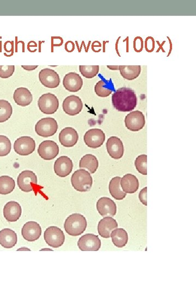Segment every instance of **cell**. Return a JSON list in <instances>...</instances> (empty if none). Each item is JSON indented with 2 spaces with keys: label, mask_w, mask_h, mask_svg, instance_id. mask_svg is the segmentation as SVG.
I'll list each match as a JSON object with an SVG mask.
<instances>
[{
  "label": "cell",
  "mask_w": 196,
  "mask_h": 294,
  "mask_svg": "<svg viewBox=\"0 0 196 294\" xmlns=\"http://www.w3.org/2000/svg\"><path fill=\"white\" fill-rule=\"evenodd\" d=\"M121 178L116 177L113 178L109 183V189L111 195L115 199L120 200L124 199L126 193L121 189L120 186Z\"/></svg>",
  "instance_id": "obj_28"
},
{
  "label": "cell",
  "mask_w": 196,
  "mask_h": 294,
  "mask_svg": "<svg viewBox=\"0 0 196 294\" xmlns=\"http://www.w3.org/2000/svg\"><path fill=\"white\" fill-rule=\"evenodd\" d=\"M22 67L26 70L32 71L35 70L38 67V65H22Z\"/></svg>",
  "instance_id": "obj_40"
},
{
  "label": "cell",
  "mask_w": 196,
  "mask_h": 294,
  "mask_svg": "<svg viewBox=\"0 0 196 294\" xmlns=\"http://www.w3.org/2000/svg\"><path fill=\"white\" fill-rule=\"evenodd\" d=\"M10 139L4 135H0V157H5L9 155L11 151Z\"/></svg>",
  "instance_id": "obj_35"
},
{
  "label": "cell",
  "mask_w": 196,
  "mask_h": 294,
  "mask_svg": "<svg viewBox=\"0 0 196 294\" xmlns=\"http://www.w3.org/2000/svg\"><path fill=\"white\" fill-rule=\"evenodd\" d=\"M58 128L56 120L53 118H44L37 123L35 131L40 136L48 137L55 134Z\"/></svg>",
  "instance_id": "obj_4"
},
{
  "label": "cell",
  "mask_w": 196,
  "mask_h": 294,
  "mask_svg": "<svg viewBox=\"0 0 196 294\" xmlns=\"http://www.w3.org/2000/svg\"><path fill=\"white\" fill-rule=\"evenodd\" d=\"M118 223L116 219L111 217H105L101 219L98 225L99 235L105 239L110 238L112 232L118 228Z\"/></svg>",
  "instance_id": "obj_21"
},
{
  "label": "cell",
  "mask_w": 196,
  "mask_h": 294,
  "mask_svg": "<svg viewBox=\"0 0 196 294\" xmlns=\"http://www.w3.org/2000/svg\"><path fill=\"white\" fill-rule=\"evenodd\" d=\"M135 165L137 171L142 175L146 176L147 175V156L146 155H141L135 160Z\"/></svg>",
  "instance_id": "obj_34"
},
{
  "label": "cell",
  "mask_w": 196,
  "mask_h": 294,
  "mask_svg": "<svg viewBox=\"0 0 196 294\" xmlns=\"http://www.w3.org/2000/svg\"><path fill=\"white\" fill-rule=\"evenodd\" d=\"M106 149L108 154L113 159L118 160L124 155V145L121 139L116 136H111L106 142Z\"/></svg>",
  "instance_id": "obj_17"
},
{
  "label": "cell",
  "mask_w": 196,
  "mask_h": 294,
  "mask_svg": "<svg viewBox=\"0 0 196 294\" xmlns=\"http://www.w3.org/2000/svg\"><path fill=\"white\" fill-rule=\"evenodd\" d=\"M97 209L103 217H113L116 214V204L110 198L101 197L97 202Z\"/></svg>",
  "instance_id": "obj_15"
},
{
  "label": "cell",
  "mask_w": 196,
  "mask_h": 294,
  "mask_svg": "<svg viewBox=\"0 0 196 294\" xmlns=\"http://www.w3.org/2000/svg\"><path fill=\"white\" fill-rule=\"evenodd\" d=\"M59 151V146L57 143L51 140L42 142L38 149L39 156L45 160L55 159L58 155Z\"/></svg>",
  "instance_id": "obj_12"
},
{
  "label": "cell",
  "mask_w": 196,
  "mask_h": 294,
  "mask_svg": "<svg viewBox=\"0 0 196 294\" xmlns=\"http://www.w3.org/2000/svg\"><path fill=\"white\" fill-rule=\"evenodd\" d=\"M134 47L135 51L141 52L144 48V41L141 37H138L134 39Z\"/></svg>",
  "instance_id": "obj_37"
},
{
  "label": "cell",
  "mask_w": 196,
  "mask_h": 294,
  "mask_svg": "<svg viewBox=\"0 0 196 294\" xmlns=\"http://www.w3.org/2000/svg\"><path fill=\"white\" fill-rule=\"evenodd\" d=\"M52 251V250L49 249H42L41 250H40V251Z\"/></svg>",
  "instance_id": "obj_43"
},
{
  "label": "cell",
  "mask_w": 196,
  "mask_h": 294,
  "mask_svg": "<svg viewBox=\"0 0 196 294\" xmlns=\"http://www.w3.org/2000/svg\"><path fill=\"white\" fill-rule=\"evenodd\" d=\"M22 208L17 202L11 201L6 204L4 208V215L9 222H16L21 217Z\"/></svg>",
  "instance_id": "obj_22"
},
{
  "label": "cell",
  "mask_w": 196,
  "mask_h": 294,
  "mask_svg": "<svg viewBox=\"0 0 196 294\" xmlns=\"http://www.w3.org/2000/svg\"><path fill=\"white\" fill-rule=\"evenodd\" d=\"M84 142L90 148L96 149L102 145L105 141V134L102 130L92 129L84 135Z\"/></svg>",
  "instance_id": "obj_9"
},
{
  "label": "cell",
  "mask_w": 196,
  "mask_h": 294,
  "mask_svg": "<svg viewBox=\"0 0 196 294\" xmlns=\"http://www.w3.org/2000/svg\"><path fill=\"white\" fill-rule=\"evenodd\" d=\"M39 79L44 86L49 89L57 88L60 81L58 73L49 68H45L40 71Z\"/></svg>",
  "instance_id": "obj_13"
},
{
  "label": "cell",
  "mask_w": 196,
  "mask_h": 294,
  "mask_svg": "<svg viewBox=\"0 0 196 294\" xmlns=\"http://www.w3.org/2000/svg\"><path fill=\"white\" fill-rule=\"evenodd\" d=\"M62 107L66 114L74 116L79 114L82 111L83 103L80 97L72 95L66 98Z\"/></svg>",
  "instance_id": "obj_14"
},
{
  "label": "cell",
  "mask_w": 196,
  "mask_h": 294,
  "mask_svg": "<svg viewBox=\"0 0 196 294\" xmlns=\"http://www.w3.org/2000/svg\"><path fill=\"white\" fill-rule=\"evenodd\" d=\"M15 71V65H0V78H9L13 75Z\"/></svg>",
  "instance_id": "obj_36"
},
{
  "label": "cell",
  "mask_w": 196,
  "mask_h": 294,
  "mask_svg": "<svg viewBox=\"0 0 196 294\" xmlns=\"http://www.w3.org/2000/svg\"><path fill=\"white\" fill-rule=\"evenodd\" d=\"M79 139V134L75 129L67 127L60 132L59 141L63 146L71 148L75 145Z\"/></svg>",
  "instance_id": "obj_19"
},
{
  "label": "cell",
  "mask_w": 196,
  "mask_h": 294,
  "mask_svg": "<svg viewBox=\"0 0 196 294\" xmlns=\"http://www.w3.org/2000/svg\"><path fill=\"white\" fill-rule=\"evenodd\" d=\"M139 181L137 177L132 174H126L120 180V186L126 193H134L139 188Z\"/></svg>",
  "instance_id": "obj_23"
},
{
  "label": "cell",
  "mask_w": 196,
  "mask_h": 294,
  "mask_svg": "<svg viewBox=\"0 0 196 294\" xmlns=\"http://www.w3.org/2000/svg\"><path fill=\"white\" fill-rule=\"evenodd\" d=\"M75 49V45L72 41L67 42L65 45V49L67 52H73Z\"/></svg>",
  "instance_id": "obj_39"
},
{
  "label": "cell",
  "mask_w": 196,
  "mask_h": 294,
  "mask_svg": "<svg viewBox=\"0 0 196 294\" xmlns=\"http://www.w3.org/2000/svg\"><path fill=\"white\" fill-rule=\"evenodd\" d=\"M112 102L114 108L118 111L130 112L136 108L138 98L134 90L129 88H122L113 93Z\"/></svg>",
  "instance_id": "obj_1"
},
{
  "label": "cell",
  "mask_w": 196,
  "mask_h": 294,
  "mask_svg": "<svg viewBox=\"0 0 196 294\" xmlns=\"http://www.w3.org/2000/svg\"><path fill=\"white\" fill-rule=\"evenodd\" d=\"M31 250L27 248V247H21V248H20L19 249L17 250V251H30Z\"/></svg>",
  "instance_id": "obj_42"
},
{
  "label": "cell",
  "mask_w": 196,
  "mask_h": 294,
  "mask_svg": "<svg viewBox=\"0 0 196 294\" xmlns=\"http://www.w3.org/2000/svg\"><path fill=\"white\" fill-rule=\"evenodd\" d=\"M78 246L82 251H98L101 247V241L98 236L87 234L79 239Z\"/></svg>",
  "instance_id": "obj_11"
},
{
  "label": "cell",
  "mask_w": 196,
  "mask_h": 294,
  "mask_svg": "<svg viewBox=\"0 0 196 294\" xmlns=\"http://www.w3.org/2000/svg\"><path fill=\"white\" fill-rule=\"evenodd\" d=\"M15 180L8 176L0 177V194L8 195L15 190Z\"/></svg>",
  "instance_id": "obj_31"
},
{
  "label": "cell",
  "mask_w": 196,
  "mask_h": 294,
  "mask_svg": "<svg viewBox=\"0 0 196 294\" xmlns=\"http://www.w3.org/2000/svg\"><path fill=\"white\" fill-rule=\"evenodd\" d=\"M37 177L36 174L31 171H24L20 173L17 184L19 188L25 192H29L33 190V185H37Z\"/></svg>",
  "instance_id": "obj_10"
},
{
  "label": "cell",
  "mask_w": 196,
  "mask_h": 294,
  "mask_svg": "<svg viewBox=\"0 0 196 294\" xmlns=\"http://www.w3.org/2000/svg\"><path fill=\"white\" fill-rule=\"evenodd\" d=\"M126 128L132 131H139L144 128L146 124L145 117L140 111L132 112L125 118Z\"/></svg>",
  "instance_id": "obj_8"
},
{
  "label": "cell",
  "mask_w": 196,
  "mask_h": 294,
  "mask_svg": "<svg viewBox=\"0 0 196 294\" xmlns=\"http://www.w3.org/2000/svg\"><path fill=\"white\" fill-rule=\"evenodd\" d=\"M44 238L46 243L53 248H58L65 242L63 232L56 226L48 227L44 232Z\"/></svg>",
  "instance_id": "obj_6"
},
{
  "label": "cell",
  "mask_w": 196,
  "mask_h": 294,
  "mask_svg": "<svg viewBox=\"0 0 196 294\" xmlns=\"http://www.w3.org/2000/svg\"><path fill=\"white\" fill-rule=\"evenodd\" d=\"M13 113L12 106L5 100H0V123L8 121Z\"/></svg>",
  "instance_id": "obj_32"
},
{
  "label": "cell",
  "mask_w": 196,
  "mask_h": 294,
  "mask_svg": "<svg viewBox=\"0 0 196 294\" xmlns=\"http://www.w3.org/2000/svg\"><path fill=\"white\" fill-rule=\"evenodd\" d=\"M13 99L17 105L25 107L31 104L32 102L33 96L28 89L20 88L15 91Z\"/></svg>",
  "instance_id": "obj_25"
},
{
  "label": "cell",
  "mask_w": 196,
  "mask_h": 294,
  "mask_svg": "<svg viewBox=\"0 0 196 294\" xmlns=\"http://www.w3.org/2000/svg\"><path fill=\"white\" fill-rule=\"evenodd\" d=\"M119 70L121 76L127 80H134L140 75V65H119Z\"/></svg>",
  "instance_id": "obj_29"
},
{
  "label": "cell",
  "mask_w": 196,
  "mask_h": 294,
  "mask_svg": "<svg viewBox=\"0 0 196 294\" xmlns=\"http://www.w3.org/2000/svg\"><path fill=\"white\" fill-rule=\"evenodd\" d=\"M71 182L73 188L77 191L87 192L92 188L93 179L89 172L80 169L73 174Z\"/></svg>",
  "instance_id": "obj_3"
},
{
  "label": "cell",
  "mask_w": 196,
  "mask_h": 294,
  "mask_svg": "<svg viewBox=\"0 0 196 294\" xmlns=\"http://www.w3.org/2000/svg\"><path fill=\"white\" fill-rule=\"evenodd\" d=\"M22 235L24 239L29 242H33L38 240L42 235V228L35 222L26 223L23 227Z\"/></svg>",
  "instance_id": "obj_16"
},
{
  "label": "cell",
  "mask_w": 196,
  "mask_h": 294,
  "mask_svg": "<svg viewBox=\"0 0 196 294\" xmlns=\"http://www.w3.org/2000/svg\"><path fill=\"white\" fill-rule=\"evenodd\" d=\"M14 149L19 156H29L35 151V141L30 136L20 137L15 141Z\"/></svg>",
  "instance_id": "obj_7"
},
{
  "label": "cell",
  "mask_w": 196,
  "mask_h": 294,
  "mask_svg": "<svg viewBox=\"0 0 196 294\" xmlns=\"http://www.w3.org/2000/svg\"><path fill=\"white\" fill-rule=\"evenodd\" d=\"M139 199L142 203L147 205V187L141 190L139 193Z\"/></svg>",
  "instance_id": "obj_38"
},
{
  "label": "cell",
  "mask_w": 196,
  "mask_h": 294,
  "mask_svg": "<svg viewBox=\"0 0 196 294\" xmlns=\"http://www.w3.org/2000/svg\"><path fill=\"white\" fill-rule=\"evenodd\" d=\"M79 70L86 78L92 79L98 75L99 71V65H80Z\"/></svg>",
  "instance_id": "obj_33"
},
{
  "label": "cell",
  "mask_w": 196,
  "mask_h": 294,
  "mask_svg": "<svg viewBox=\"0 0 196 294\" xmlns=\"http://www.w3.org/2000/svg\"><path fill=\"white\" fill-rule=\"evenodd\" d=\"M96 95L100 97H109L114 91V85L111 79L107 80L104 78L98 82L94 88Z\"/></svg>",
  "instance_id": "obj_26"
},
{
  "label": "cell",
  "mask_w": 196,
  "mask_h": 294,
  "mask_svg": "<svg viewBox=\"0 0 196 294\" xmlns=\"http://www.w3.org/2000/svg\"><path fill=\"white\" fill-rule=\"evenodd\" d=\"M83 80L78 74L70 72L66 75L63 80V85L67 91L71 92H77L82 89Z\"/></svg>",
  "instance_id": "obj_20"
},
{
  "label": "cell",
  "mask_w": 196,
  "mask_h": 294,
  "mask_svg": "<svg viewBox=\"0 0 196 294\" xmlns=\"http://www.w3.org/2000/svg\"><path fill=\"white\" fill-rule=\"evenodd\" d=\"M107 68H109L111 70H119V66L118 65H107Z\"/></svg>",
  "instance_id": "obj_41"
},
{
  "label": "cell",
  "mask_w": 196,
  "mask_h": 294,
  "mask_svg": "<svg viewBox=\"0 0 196 294\" xmlns=\"http://www.w3.org/2000/svg\"><path fill=\"white\" fill-rule=\"evenodd\" d=\"M17 242L18 237L15 231L9 229H5L0 231V245L4 248H13L16 245Z\"/></svg>",
  "instance_id": "obj_24"
},
{
  "label": "cell",
  "mask_w": 196,
  "mask_h": 294,
  "mask_svg": "<svg viewBox=\"0 0 196 294\" xmlns=\"http://www.w3.org/2000/svg\"><path fill=\"white\" fill-rule=\"evenodd\" d=\"M73 169L72 160L67 156L59 157L54 164V171L57 176L61 178H65L69 176L72 172Z\"/></svg>",
  "instance_id": "obj_18"
},
{
  "label": "cell",
  "mask_w": 196,
  "mask_h": 294,
  "mask_svg": "<svg viewBox=\"0 0 196 294\" xmlns=\"http://www.w3.org/2000/svg\"><path fill=\"white\" fill-rule=\"evenodd\" d=\"M111 237L113 244L118 248H122L128 242V235L123 229H116L112 232Z\"/></svg>",
  "instance_id": "obj_30"
},
{
  "label": "cell",
  "mask_w": 196,
  "mask_h": 294,
  "mask_svg": "<svg viewBox=\"0 0 196 294\" xmlns=\"http://www.w3.org/2000/svg\"><path fill=\"white\" fill-rule=\"evenodd\" d=\"M38 106L40 111L44 114L52 115L58 109V99L55 95L52 93H46L38 99Z\"/></svg>",
  "instance_id": "obj_5"
},
{
  "label": "cell",
  "mask_w": 196,
  "mask_h": 294,
  "mask_svg": "<svg viewBox=\"0 0 196 294\" xmlns=\"http://www.w3.org/2000/svg\"><path fill=\"white\" fill-rule=\"evenodd\" d=\"M99 167V162L96 157L86 155L80 160L79 168L81 169H87L92 174L95 173Z\"/></svg>",
  "instance_id": "obj_27"
},
{
  "label": "cell",
  "mask_w": 196,
  "mask_h": 294,
  "mask_svg": "<svg viewBox=\"0 0 196 294\" xmlns=\"http://www.w3.org/2000/svg\"><path fill=\"white\" fill-rule=\"evenodd\" d=\"M87 222L86 217L80 213H73L68 217L64 224V229L71 236L82 235L86 230Z\"/></svg>",
  "instance_id": "obj_2"
}]
</instances>
